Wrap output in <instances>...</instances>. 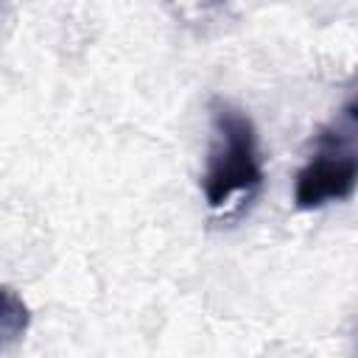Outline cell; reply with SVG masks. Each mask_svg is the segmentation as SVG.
I'll return each mask as SVG.
<instances>
[{
  "mask_svg": "<svg viewBox=\"0 0 358 358\" xmlns=\"http://www.w3.org/2000/svg\"><path fill=\"white\" fill-rule=\"evenodd\" d=\"M213 120H215V145L210 151L201 185L210 207H224L235 196L255 190L263 179V168L257 157L255 126L243 112L232 109L229 103H218Z\"/></svg>",
  "mask_w": 358,
  "mask_h": 358,
  "instance_id": "6da1fadb",
  "label": "cell"
},
{
  "mask_svg": "<svg viewBox=\"0 0 358 358\" xmlns=\"http://www.w3.org/2000/svg\"><path fill=\"white\" fill-rule=\"evenodd\" d=\"M358 187V159L350 154L313 157L294 182V201L299 210H313L327 201L352 196Z\"/></svg>",
  "mask_w": 358,
  "mask_h": 358,
  "instance_id": "7a4b0ae2",
  "label": "cell"
}]
</instances>
